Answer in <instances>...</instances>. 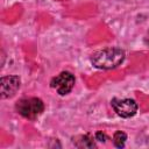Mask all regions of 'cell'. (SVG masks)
Wrapping results in <instances>:
<instances>
[{
    "label": "cell",
    "mask_w": 149,
    "mask_h": 149,
    "mask_svg": "<svg viewBox=\"0 0 149 149\" xmlns=\"http://www.w3.org/2000/svg\"><path fill=\"white\" fill-rule=\"evenodd\" d=\"M126 140H127V135L126 133L123 132H116L113 136V143L115 147L118 148H122L125 147V143H126Z\"/></svg>",
    "instance_id": "cell-7"
},
{
    "label": "cell",
    "mask_w": 149,
    "mask_h": 149,
    "mask_svg": "<svg viewBox=\"0 0 149 149\" xmlns=\"http://www.w3.org/2000/svg\"><path fill=\"white\" fill-rule=\"evenodd\" d=\"M114 112L121 118H132L137 112V104L133 99H119L114 98L111 101Z\"/></svg>",
    "instance_id": "cell-3"
},
{
    "label": "cell",
    "mask_w": 149,
    "mask_h": 149,
    "mask_svg": "<svg viewBox=\"0 0 149 149\" xmlns=\"http://www.w3.org/2000/svg\"><path fill=\"white\" fill-rule=\"evenodd\" d=\"M16 111L23 118L35 120L44 111V104L38 98H24L17 101Z\"/></svg>",
    "instance_id": "cell-2"
},
{
    "label": "cell",
    "mask_w": 149,
    "mask_h": 149,
    "mask_svg": "<svg viewBox=\"0 0 149 149\" xmlns=\"http://www.w3.org/2000/svg\"><path fill=\"white\" fill-rule=\"evenodd\" d=\"M76 146L79 148H92L94 147V142H93V137L88 136V135H81L79 136V140L76 141Z\"/></svg>",
    "instance_id": "cell-6"
},
{
    "label": "cell",
    "mask_w": 149,
    "mask_h": 149,
    "mask_svg": "<svg viewBox=\"0 0 149 149\" xmlns=\"http://www.w3.org/2000/svg\"><path fill=\"white\" fill-rule=\"evenodd\" d=\"M50 86L61 95L68 94L74 86V77L70 72H62L51 79Z\"/></svg>",
    "instance_id": "cell-4"
},
{
    "label": "cell",
    "mask_w": 149,
    "mask_h": 149,
    "mask_svg": "<svg viewBox=\"0 0 149 149\" xmlns=\"http://www.w3.org/2000/svg\"><path fill=\"white\" fill-rule=\"evenodd\" d=\"M95 140H99V141H105V140H107V136H106L104 133L98 132V133H95Z\"/></svg>",
    "instance_id": "cell-8"
},
{
    "label": "cell",
    "mask_w": 149,
    "mask_h": 149,
    "mask_svg": "<svg viewBox=\"0 0 149 149\" xmlns=\"http://www.w3.org/2000/svg\"><path fill=\"white\" fill-rule=\"evenodd\" d=\"M20 87V78L17 76L2 77L0 80V93L1 98L13 97Z\"/></svg>",
    "instance_id": "cell-5"
},
{
    "label": "cell",
    "mask_w": 149,
    "mask_h": 149,
    "mask_svg": "<svg viewBox=\"0 0 149 149\" xmlns=\"http://www.w3.org/2000/svg\"><path fill=\"white\" fill-rule=\"evenodd\" d=\"M125 59V52L120 48H107L94 52L91 56V63L98 68L104 70L115 69L119 66Z\"/></svg>",
    "instance_id": "cell-1"
}]
</instances>
